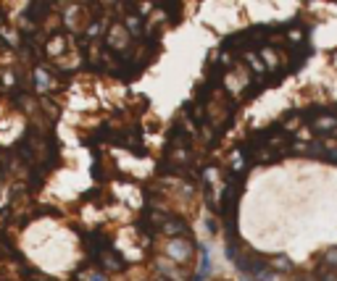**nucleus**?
I'll list each match as a JSON object with an SVG mask.
<instances>
[{
    "label": "nucleus",
    "mask_w": 337,
    "mask_h": 281,
    "mask_svg": "<svg viewBox=\"0 0 337 281\" xmlns=\"http://www.w3.org/2000/svg\"><path fill=\"white\" fill-rule=\"evenodd\" d=\"M298 124H301V116H287V118H285V129H287V132L298 129Z\"/></svg>",
    "instance_id": "15"
},
{
    "label": "nucleus",
    "mask_w": 337,
    "mask_h": 281,
    "mask_svg": "<svg viewBox=\"0 0 337 281\" xmlns=\"http://www.w3.org/2000/svg\"><path fill=\"white\" fill-rule=\"evenodd\" d=\"M319 281H337V274H335V271H327V274L319 276Z\"/></svg>",
    "instance_id": "16"
},
{
    "label": "nucleus",
    "mask_w": 337,
    "mask_h": 281,
    "mask_svg": "<svg viewBox=\"0 0 337 281\" xmlns=\"http://www.w3.org/2000/svg\"><path fill=\"white\" fill-rule=\"evenodd\" d=\"M192 250H195V245H192V239H187V237L168 239V242H166V255H168V260H171V263H176V266H184V268H187V263L192 260Z\"/></svg>",
    "instance_id": "1"
},
{
    "label": "nucleus",
    "mask_w": 337,
    "mask_h": 281,
    "mask_svg": "<svg viewBox=\"0 0 337 281\" xmlns=\"http://www.w3.org/2000/svg\"><path fill=\"white\" fill-rule=\"evenodd\" d=\"M266 268L274 271V274H290V271H293V260L287 255H274V258H269Z\"/></svg>",
    "instance_id": "9"
},
{
    "label": "nucleus",
    "mask_w": 337,
    "mask_h": 281,
    "mask_svg": "<svg viewBox=\"0 0 337 281\" xmlns=\"http://www.w3.org/2000/svg\"><path fill=\"white\" fill-rule=\"evenodd\" d=\"M92 281H106V279H103L100 274H95V276H92Z\"/></svg>",
    "instance_id": "17"
},
{
    "label": "nucleus",
    "mask_w": 337,
    "mask_h": 281,
    "mask_svg": "<svg viewBox=\"0 0 337 281\" xmlns=\"http://www.w3.org/2000/svg\"><path fill=\"white\" fill-rule=\"evenodd\" d=\"M156 281H166V279H161V276H158V279H156Z\"/></svg>",
    "instance_id": "18"
},
{
    "label": "nucleus",
    "mask_w": 337,
    "mask_h": 281,
    "mask_svg": "<svg viewBox=\"0 0 337 281\" xmlns=\"http://www.w3.org/2000/svg\"><path fill=\"white\" fill-rule=\"evenodd\" d=\"M32 87H34V92H50V87H53V77H50V71L48 69H42V66H34V71H32Z\"/></svg>",
    "instance_id": "6"
},
{
    "label": "nucleus",
    "mask_w": 337,
    "mask_h": 281,
    "mask_svg": "<svg viewBox=\"0 0 337 281\" xmlns=\"http://www.w3.org/2000/svg\"><path fill=\"white\" fill-rule=\"evenodd\" d=\"M158 231L166 234L168 239H179V237H187V223L184 218H179V215H166V218L161 221V226H158Z\"/></svg>",
    "instance_id": "4"
},
{
    "label": "nucleus",
    "mask_w": 337,
    "mask_h": 281,
    "mask_svg": "<svg viewBox=\"0 0 337 281\" xmlns=\"http://www.w3.org/2000/svg\"><path fill=\"white\" fill-rule=\"evenodd\" d=\"M311 126H314L316 134H327V132H335V129H337V118L327 116V113H319V116H314Z\"/></svg>",
    "instance_id": "7"
},
{
    "label": "nucleus",
    "mask_w": 337,
    "mask_h": 281,
    "mask_svg": "<svg viewBox=\"0 0 337 281\" xmlns=\"http://www.w3.org/2000/svg\"><path fill=\"white\" fill-rule=\"evenodd\" d=\"M66 50H69V42H66V34L63 32H53L45 40V55L48 58H61V55H66Z\"/></svg>",
    "instance_id": "5"
},
{
    "label": "nucleus",
    "mask_w": 337,
    "mask_h": 281,
    "mask_svg": "<svg viewBox=\"0 0 337 281\" xmlns=\"http://www.w3.org/2000/svg\"><path fill=\"white\" fill-rule=\"evenodd\" d=\"M242 58H245V63L253 69V74H258V77H264L266 74V66H264V61L258 58L256 53H250V50H242Z\"/></svg>",
    "instance_id": "10"
},
{
    "label": "nucleus",
    "mask_w": 337,
    "mask_h": 281,
    "mask_svg": "<svg viewBox=\"0 0 337 281\" xmlns=\"http://www.w3.org/2000/svg\"><path fill=\"white\" fill-rule=\"evenodd\" d=\"M98 263H100V268L106 271V274H121L124 266H127V260L121 258L114 247H108V250H103L98 255Z\"/></svg>",
    "instance_id": "3"
},
{
    "label": "nucleus",
    "mask_w": 337,
    "mask_h": 281,
    "mask_svg": "<svg viewBox=\"0 0 337 281\" xmlns=\"http://www.w3.org/2000/svg\"><path fill=\"white\" fill-rule=\"evenodd\" d=\"M258 53H261V58H264V66H266V71H269V69H274L277 63H279V55L274 53V48H261Z\"/></svg>",
    "instance_id": "11"
},
{
    "label": "nucleus",
    "mask_w": 337,
    "mask_h": 281,
    "mask_svg": "<svg viewBox=\"0 0 337 281\" xmlns=\"http://www.w3.org/2000/svg\"><path fill=\"white\" fill-rule=\"evenodd\" d=\"M324 266L327 268H337V247H330L324 252Z\"/></svg>",
    "instance_id": "14"
},
{
    "label": "nucleus",
    "mask_w": 337,
    "mask_h": 281,
    "mask_svg": "<svg viewBox=\"0 0 337 281\" xmlns=\"http://www.w3.org/2000/svg\"><path fill=\"white\" fill-rule=\"evenodd\" d=\"M229 166L235 168L237 174L242 171V166H245V158H242V153H240V150H235V153H229Z\"/></svg>",
    "instance_id": "13"
},
{
    "label": "nucleus",
    "mask_w": 337,
    "mask_h": 281,
    "mask_svg": "<svg viewBox=\"0 0 337 281\" xmlns=\"http://www.w3.org/2000/svg\"><path fill=\"white\" fill-rule=\"evenodd\" d=\"M153 268H156V274L161 279H166V281H187L190 279V271H187L184 266H176V263H171V260H166V258H156Z\"/></svg>",
    "instance_id": "2"
},
{
    "label": "nucleus",
    "mask_w": 337,
    "mask_h": 281,
    "mask_svg": "<svg viewBox=\"0 0 337 281\" xmlns=\"http://www.w3.org/2000/svg\"><path fill=\"white\" fill-rule=\"evenodd\" d=\"M124 29L129 37H135V40H140V37H145V26H143V18H140L137 13H127L124 18Z\"/></svg>",
    "instance_id": "8"
},
{
    "label": "nucleus",
    "mask_w": 337,
    "mask_h": 281,
    "mask_svg": "<svg viewBox=\"0 0 337 281\" xmlns=\"http://www.w3.org/2000/svg\"><path fill=\"white\" fill-rule=\"evenodd\" d=\"M100 34H103V24L95 18V21H90L87 29H84V42H87V40H98Z\"/></svg>",
    "instance_id": "12"
}]
</instances>
